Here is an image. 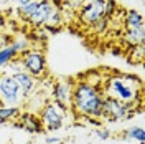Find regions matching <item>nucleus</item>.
Instances as JSON below:
<instances>
[{
    "label": "nucleus",
    "instance_id": "nucleus-13",
    "mask_svg": "<svg viewBox=\"0 0 145 144\" xmlns=\"http://www.w3.org/2000/svg\"><path fill=\"white\" fill-rule=\"evenodd\" d=\"M145 42V27L142 28H134V30H125L124 35V43L129 45L130 48L135 45H140Z\"/></svg>",
    "mask_w": 145,
    "mask_h": 144
},
{
    "label": "nucleus",
    "instance_id": "nucleus-9",
    "mask_svg": "<svg viewBox=\"0 0 145 144\" xmlns=\"http://www.w3.org/2000/svg\"><path fill=\"white\" fill-rule=\"evenodd\" d=\"M13 126L27 131L28 134H41V133H45L38 114H33V113H20L18 121L13 123Z\"/></svg>",
    "mask_w": 145,
    "mask_h": 144
},
{
    "label": "nucleus",
    "instance_id": "nucleus-20",
    "mask_svg": "<svg viewBox=\"0 0 145 144\" xmlns=\"http://www.w3.org/2000/svg\"><path fill=\"white\" fill-rule=\"evenodd\" d=\"M36 5H38V0H31V2L28 3V5H25V7H20V9H18V13H20L22 17L25 18V20H27V18L30 17V15H31L33 12H35Z\"/></svg>",
    "mask_w": 145,
    "mask_h": 144
},
{
    "label": "nucleus",
    "instance_id": "nucleus-18",
    "mask_svg": "<svg viewBox=\"0 0 145 144\" xmlns=\"http://www.w3.org/2000/svg\"><path fill=\"white\" fill-rule=\"evenodd\" d=\"M117 13H119L117 2L116 0H106V3H104V17H107L109 20H112Z\"/></svg>",
    "mask_w": 145,
    "mask_h": 144
},
{
    "label": "nucleus",
    "instance_id": "nucleus-22",
    "mask_svg": "<svg viewBox=\"0 0 145 144\" xmlns=\"http://www.w3.org/2000/svg\"><path fill=\"white\" fill-rule=\"evenodd\" d=\"M45 143L46 144H61L63 139H61V137H56V136H48L45 139Z\"/></svg>",
    "mask_w": 145,
    "mask_h": 144
},
{
    "label": "nucleus",
    "instance_id": "nucleus-19",
    "mask_svg": "<svg viewBox=\"0 0 145 144\" xmlns=\"http://www.w3.org/2000/svg\"><path fill=\"white\" fill-rule=\"evenodd\" d=\"M109 25H110V20H109L107 17H102L101 20H97L96 23H92L91 28H92L94 33H106L107 28H109Z\"/></svg>",
    "mask_w": 145,
    "mask_h": 144
},
{
    "label": "nucleus",
    "instance_id": "nucleus-10",
    "mask_svg": "<svg viewBox=\"0 0 145 144\" xmlns=\"http://www.w3.org/2000/svg\"><path fill=\"white\" fill-rule=\"evenodd\" d=\"M53 10V3L51 0H38V5H36L35 12L27 18V22L30 25H33L36 28H41L46 25V20L50 17V12Z\"/></svg>",
    "mask_w": 145,
    "mask_h": 144
},
{
    "label": "nucleus",
    "instance_id": "nucleus-14",
    "mask_svg": "<svg viewBox=\"0 0 145 144\" xmlns=\"http://www.w3.org/2000/svg\"><path fill=\"white\" fill-rule=\"evenodd\" d=\"M17 58H18V53L12 45L2 46V48H0V73H2V70H3L7 65L12 63V61L17 60Z\"/></svg>",
    "mask_w": 145,
    "mask_h": 144
},
{
    "label": "nucleus",
    "instance_id": "nucleus-11",
    "mask_svg": "<svg viewBox=\"0 0 145 144\" xmlns=\"http://www.w3.org/2000/svg\"><path fill=\"white\" fill-rule=\"evenodd\" d=\"M15 81L18 83V86H20V91H22V94H23V98H28L33 91H35V86H36V78H33L31 75H28L27 71H18L15 75H12Z\"/></svg>",
    "mask_w": 145,
    "mask_h": 144
},
{
    "label": "nucleus",
    "instance_id": "nucleus-27",
    "mask_svg": "<svg viewBox=\"0 0 145 144\" xmlns=\"http://www.w3.org/2000/svg\"><path fill=\"white\" fill-rule=\"evenodd\" d=\"M28 144H36V143H35V141H31V143H28Z\"/></svg>",
    "mask_w": 145,
    "mask_h": 144
},
{
    "label": "nucleus",
    "instance_id": "nucleus-2",
    "mask_svg": "<svg viewBox=\"0 0 145 144\" xmlns=\"http://www.w3.org/2000/svg\"><path fill=\"white\" fill-rule=\"evenodd\" d=\"M104 94L109 98H114L122 103H137L142 104V91L144 85L135 75L117 73L114 76L106 78L104 83Z\"/></svg>",
    "mask_w": 145,
    "mask_h": 144
},
{
    "label": "nucleus",
    "instance_id": "nucleus-6",
    "mask_svg": "<svg viewBox=\"0 0 145 144\" xmlns=\"http://www.w3.org/2000/svg\"><path fill=\"white\" fill-rule=\"evenodd\" d=\"M23 94L20 86L12 75L0 73V106H17L20 108L23 103Z\"/></svg>",
    "mask_w": 145,
    "mask_h": 144
},
{
    "label": "nucleus",
    "instance_id": "nucleus-16",
    "mask_svg": "<svg viewBox=\"0 0 145 144\" xmlns=\"http://www.w3.org/2000/svg\"><path fill=\"white\" fill-rule=\"evenodd\" d=\"M124 137L125 139H130V141L142 143V141H145V131L142 126H132V127H129V129L124 131Z\"/></svg>",
    "mask_w": 145,
    "mask_h": 144
},
{
    "label": "nucleus",
    "instance_id": "nucleus-26",
    "mask_svg": "<svg viewBox=\"0 0 145 144\" xmlns=\"http://www.w3.org/2000/svg\"><path fill=\"white\" fill-rule=\"evenodd\" d=\"M3 46V35H0V48Z\"/></svg>",
    "mask_w": 145,
    "mask_h": 144
},
{
    "label": "nucleus",
    "instance_id": "nucleus-15",
    "mask_svg": "<svg viewBox=\"0 0 145 144\" xmlns=\"http://www.w3.org/2000/svg\"><path fill=\"white\" fill-rule=\"evenodd\" d=\"M20 113H22V109L17 106H0V124L17 121Z\"/></svg>",
    "mask_w": 145,
    "mask_h": 144
},
{
    "label": "nucleus",
    "instance_id": "nucleus-25",
    "mask_svg": "<svg viewBox=\"0 0 145 144\" xmlns=\"http://www.w3.org/2000/svg\"><path fill=\"white\" fill-rule=\"evenodd\" d=\"M30 2H31V0H17V3H18V9H20V7H25V5H28Z\"/></svg>",
    "mask_w": 145,
    "mask_h": 144
},
{
    "label": "nucleus",
    "instance_id": "nucleus-5",
    "mask_svg": "<svg viewBox=\"0 0 145 144\" xmlns=\"http://www.w3.org/2000/svg\"><path fill=\"white\" fill-rule=\"evenodd\" d=\"M20 65L23 68V71L31 75L33 78H41L46 75V56L45 52L40 48H30L27 52L18 56Z\"/></svg>",
    "mask_w": 145,
    "mask_h": 144
},
{
    "label": "nucleus",
    "instance_id": "nucleus-7",
    "mask_svg": "<svg viewBox=\"0 0 145 144\" xmlns=\"http://www.w3.org/2000/svg\"><path fill=\"white\" fill-rule=\"evenodd\" d=\"M104 3L106 0H82L79 9L81 20L88 25H92L101 20L104 17Z\"/></svg>",
    "mask_w": 145,
    "mask_h": 144
},
{
    "label": "nucleus",
    "instance_id": "nucleus-23",
    "mask_svg": "<svg viewBox=\"0 0 145 144\" xmlns=\"http://www.w3.org/2000/svg\"><path fill=\"white\" fill-rule=\"evenodd\" d=\"M51 3H53L54 9L61 10L64 7V5H68V0H51Z\"/></svg>",
    "mask_w": 145,
    "mask_h": 144
},
{
    "label": "nucleus",
    "instance_id": "nucleus-17",
    "mask_svg": "<svg viewBox=\"0 0 145 144\" xmlns=\"http://www.w3.org/2000/svg\"><path fill=\"white\" fill-rule=\"evenodd\" d=\"M12 46L17 50L18 56H20L23 52L30 50V46H31V40H30L28 36H20V38H17L15 42H12Z\"/></svg>",
    "mask_w": 145,
    "mask_h": 144
},
{
    "label": "nucleus",
    "instance_id": "nucleus-8",
    "mask_svg": "<svg viewBox=\"0 0 145 144\" xmlns=\"http://www.w3.org/2000/svg\"><path fill=\"white\" fill-rule=\"evenodd\" d=\"M72 86H74V81L72 80H59L53 85V91H51V96L53 101L61 104L64 108H69L71 106V98H72Z\"/></svg>",
    "mask_w": 145,
    "mask_h": 144
},
{
    "label": "nucleus",
    "instance_id": "nucleus-3",
    "mask_svg": "<svg viewBox=\"0 0 145 144\" xmlns=\"http://www.w3.org/2000/svg\"><path fill=\"white\" fill-rule=\"evenodd\" d=\"M68 111H69V108H64L54 101L45 103L43 108H40V111H38V118L43 124V129L48 133H54V131L61 129L64 124V119L68 116Z\"/></svg>",
    "mask_w": 145,
    "mask_h": 144
},
{
    "label": "nucleus",
    "instance_id": "nucleus-21",
    "mask_svg": "<svg viewBox=\"0 0 145 144\" xmlns=\"http://www.w3.org/2000/svg\"><path fill=\"white\" fill-rule=\"evenodd\" d=\"M96 136H97L99 139H102V141H107L112 134H110V131H109L107 127H97V129H96Z\"/></svg>",
    "mask_w": 145,
    "mask_h": 144
},
{
    "label": "nucleus",
    "instance_id": "nucleus-12",
    "mask_svg": "<svg viewBox=\"0 0 145 144\" xmlns=\"http://www.w3.org/2000/svg\"><path fill=\"white\" fill-rule=\"evenodd\" d=\"M124 27H125V30H134V28L145 27L142 13L134 9L125 10V13H124Z\"/></svg>",
    "mask_w": 145,
    "mask_h": 144
},
{
    "label": "nucleus",
    "instance_id": "nucleus-4",
    "mask_svg": "<svg viewBox=\"0 0 145 144\" xmlns=\"http://www.w3.org/2000/svg\"><path fill=\"white\" fill-rule=\"evenodd\" d=\"M142 108V104L137 103H122L114 98H104V106H102V119L109 121H127L135 114V108Z\"/></svg>",
    "mask_w": 145,
    "mask_h": 144
},
{
    "label": "nucleus",
    "instance_id": "nucleus-28",
    "mask_svg": "<svg viewBox=\"0 0 145 144\" xmlns=\"http://www.w3.org/2000/svg\"><path fill=\"white\" fill-rule=\"evenodd\" d=\"M138 144H145V141H142V143H138Z\"/></svg>",
    "mask_w": 145,
    "mask_h": 144
},
{
    "label": "nucleus",
    "instance_id": "nucleus-24",
    "mask_svg": "<svg viewBox=\"0 0 145 144\" xmlns=\"http://www.w3.org/2000/svg\"><path fill=\"white\" fill-rule=\"evenodd\" d=\"M5 25H7V18H5V15L0 12V32L5 28Z\"/></svg>",
    "mask_w": 145,
    "mask_h": 144
},
{
    "label": "nucleus",
    "instance_id": "nucleus-1",
    "mask_svg": "<svg viewBox=\"0 0 145 144\" xmlns=\"http://www.w3.org/2000/svg\"><path fill=\"white\" fill-rule=\"evenodd\" d=\"M104 91L99 86L89 85L86 81H76L72 86V98L69 109L74 111L76 116L82 118H102V106H104Z\"/></svg>",
    "mask_w": 145,
    "mask_h": 144
}]
</instances>
